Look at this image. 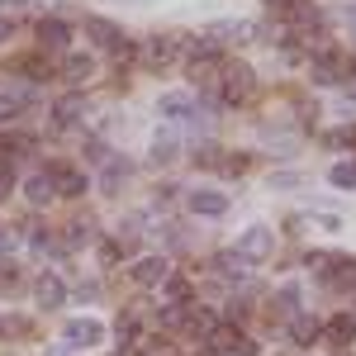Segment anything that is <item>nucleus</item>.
<instances>
[{
  "mask_svg": "<svg viewBox=\"0 0 356 356\" xmlns=\"http://www.w3.org/2000/svg\"><path fill=\"white\" fill-rule=\"evenodd\" d=\"M275 252V233L266 228V223H252L243 238H238V257H243L247 266H257V261H266Z\"/></svg>",
  "mask_w": 356,
  "mask_h": 356,
  "instance_id": "nucleus-1",
  "label": "nucleus"
},
{
  "mask_svg": "<svg viewBox=\"0 0 356 356\" xmlns=\"http://www.w3.org/2000/svg\"><path fill=\"white\" fill-rule=\"evenodd\" d=\"M62 337H67V352H90V347H100L105 323H100V318H72Z\"/></svg>",
  "mask_w": 356,
  "mask_h": 356,
  "instance_id": "nucleus-2",
  "label": "nucleus"
},
{
  "mask_svg": "<svg viewBox=\"0 0 356 356\" xmlns=\"http://www.w3.org/2000/svg\"><path fill=\"white\" fill-rule=\"evenodd\" d=\"M257 86V76H252V67L247 62H228L223 67V105H233V100H243L247 90Z\"/></svg>",
  "mask_w": 356,
  "mask_h": 356,
  "instance_id": "nucleus-3",
  "label": "nucleus"
},
{
  "mask_svg": "<svg viewBox=\"0 0 356 356\" xmlns=\"http://www.w3.org/2000/svg\"><path fill=\"white\" fill-rule=\"evenodd\" d=\"M33 300H38V309H62V304H67V285H62V275L43 271L38 280H33Z\"/></svg>",
  "mask_w": 356,
  "mask_h": 356,
  "instance_id": "nucleus-4",
  "label": "nucleus"
},
{
  "mask_svg": "<svg viewBox=\"0 0 356 356\" xmlns=\"http://www.w3.org/2000/svg\"><path fill=\"white\" fill-rule=\"evenodd\" d=\"M186 204H191V214H200V219H219V214H228V195H219V191H195Z\"/></svg>",
  "mask_w": 356,
  "mask_h": 356,
  "instance_id": "nucleus-5",
  "label": "nucleus"
},
{
  "mask_svg": "<svg viewBox=\"0 0 356 356\" xmlns=\"http://www.w3.org/2000/svg\"><path fill=\"white\" fill-rule=\"evenodd\" d=\"M166 275H171V261H166V257H138L134 261V280L138 285H162Z\"/></svg>",
  "mask_w": 356,
  "mask_h": 356,
  "instance_id": "nucleus-6",
  "label": "nucleus"
},
{
  "mask_svg": "<svg viewBox=\"0 0 356 356\" xmlns=\"http://www.w3.org/2000/svg\"><path fill=\"white\" fill-rule=\"evenodd\" d=\"M290 24L300 29L304 38H318V29H323V15H318L309 0H295V5H290Z\"/></svg>",
  "mask_w": 356,
  "mask_h": 356,
  "instance_id": "nucleus-7",
  "label": "nucleus"
},
{
  "mask_svg": "<svg viewBox=\"0 0 356 356\" xmlns=\"http://www.w3.org/2000/svg\"><path fill=\"white\" fill-rule=\"evenodd\" d=\"M48 176H53L57 195H67V200H76V195H86V176L81 171H72V166H48Z\"/></svg>",
  "mask_w": 356,
  "mask_h": 356,
  "instance_id": "nucleus-8",
  "label": "nucleus"
},
{
  "mask_svg": "<svg viewBox=\"0 0 356 356\" xmlns=\"http://www.w3.org/2000/svg\"><path fill=\"white\" fill-rule=\"evenodd\" d=\"M86 33H90V43H95V48H110V53L124 48V38H119V29H114L110 19H86Z\"/></svg>",
  "mask_w": 356,
  "mask_h": 356,
  "instance_id": "nucleus-9",
  "label": "nucleus"
},
{
  "mask_svg": "<svg viewBox=\"0 0 356 356\" xmlns=\"http://www.w3.org/2000/svg\"><path fill=\"white\" fill-rule=\"evenodd\" d=\"M176 48H181V38H152V43L143 48V57H147V67H152V72H162L166 62L176 57Z\"/></svg>",
  "mask_w": 356,
  "mask_h": 356,
  "instance_id": "nucleus-10",
  "label": "nucleus"
},
{
  "mask_svg": "<svg viewBox=\"0 0 356 356\" xmlns=\"http://www.w3.org/2000/svg\"><path fill=\"white\" fill-rule=\"evenodd\" d=\"M318 332H323L328 342H337V347H347V342L356 337V318H352V314H337V318H328Z\"/></svg>",
  "mask_w": 356,
  "mask_h": 356,
  "instance_id": "nucleus-11",
  "label": "nucleus"
},
{
  "mask_svg": "<svg viewBox=\"0 0 356 356\" xmlns=\"http://www.w3.org/2000/svg\"><path fill=\"white\" fill-rule=\"evenodd\" d=\"M318 328H323L318 318L295 314V323H290V342H295V347H314V342H318Z\"/></svg>",
  "mask_w": 356,
  "mask_h": 356,
  "instance_id": "nucleus-12",
  "label": "nucleus"
},
{
  "mask_svg": "<svg viewBox=\"0 0 356 356\" xmlns=\"http://www.w3.org/2000/svg\"><path fill=\"white\" fill-rule=\"evenodd\" d=\"M67 38H72V29L62 24V19H43L38 24V43L43 48H67Z\"/></svg>",
  "mask_w": 356,
  "mask_h": 356,
  "instance_id": "nucleus-13",
  "label": "nucleus"
},
{
  "mask_svg": "<svg viewBox=\"0 0 356 356\" xmlns=\"http://www.w3.org/2000/svg\"><path fill=\"white\" fill-rule=\"evenodd\" d=\"M157 110H162L166 119H191L195 100H191V95H181V90H171V95H162V105H157Z\"/></svg>",
  "mask_w": 356,
  "mask_h": 356,
  "instance_id": "nucleus-14",
  "label": "nucleus"
},
{
  "mask_svg": "<svg viewBox=\"0 0 356 356\" xmlns=\"http://www.w3.org/2000/svg\"><path fill=\"white\" fill-rule=\"evenodd\" d=\"M24 195H29V204H48L53 200V176L48 171H38V176H29V186H24Z\"/></svg>",
  "mask_w": 356,
  "mask_h": 356,
  "instance_id": "nucleus-15",
  "label": "nucleus"
},
{
  "mask_svg": "<svg viewBox=\"0 0 356 356\" xmlns=\"http://www.w3.org/2000/svg\"><path fill=\"white\" fill-rule=\"evenodd\" d=\"M86 119V100H76V95H67V100H62V105H57V129H72V124H81Z\"/></svg>",
  "mask_w": 356,
  "mask_h": 356,
  "instance_id": "nucleus-16",
  "label": "nucleus"
},
{
  "mask_svg": "<svg viewBox=\"0 0 356 356\" xmlns=\"http://www.w3.org/2000/svg\"><path fill=\"white\" fill-rule=\"evenodd\" d=\"M129 171H134L129 157H110V162H105V191H119V186L129 181Z\"/></svg>",
  "mask_w": 356,
  "mask_h": 356,
  "instance_id": "nucleus-17",
  "label": "nucleus"
},
{
  "mask_svg": "<svg viewBox=\"0 0 356 356\" xmlns=\"http://www.w3.org/2000/svg\"><path fill=\"white\" fill-rule=\"evenodd\" d=\"M67 243L81 247V243H95V219L86 214V219H72V228H67Z\"/></svg>",
  "mask_w": 356,
  "mask_h": 356,
  "instance_id": "nucleus-18",
  "label": "nucleus"
},
{
  "mask_svg": "<svg viewBox=\"0 0 356 356\" xmlns=\"http://www.w3.org/2000/svg\"><path fill=\"white\" fill-rule=\"evenodd\" d=\"M271 314H280V318H295L300 314V290H280L271 300Z\"/></svg>",
  "mask_w": 356,
  "mask_h": 356,
  "instance_id": "nucleus-19",
  "label": "nucleus"
},
{
  "mask_svg": "<svg viewBox=\"0 0 356 356\" xmlns=\"http://www.w3.org/2000/svg\"><path fill=\"white\" fill-rule=\"evenodd\" d=\"M328 181L337 186V191H356V162H337L328 171Z\"/></svg>",
  "mask_w": 356,
  "mask_h": 356,
  "instance_id": "nucleus-20",
  "label": "nucleus"
},
{
  "mask_svg": "<svg viewBox=\"0 0 356 356\" xmlns=\"http://www.w3.org/2000/svg\"><path fill=\"white\" fill-rule=\"evenodd\" d=\"M162 295H166L171 304H186V300H191V280H181V275H166V280H162Z\"/></svg>",
  "mask_w": 356,
  "mask_h": 356,
  "instance_id": "nucleus-21",
  "label": "nucleus"
},
{
  "mask_svg": "<svg viewBox=\"0 0 356 356\" xmlns=\"http://www.w3.org/2000/svg\"><path fill=\"white\" fill-rule=\"evenodd\" d=\"M176 147H181L176 134H157V138H152V162H171V157H176Z\"/></svg>",
  "mask_w": 356,
  "mask_h": 356,
  "instance_id": "nucleus-22",
  "label": "nucleus"
},
{
  "mask_svg": "<svg viewBox=\"0 0 356 356\" xmlns=\"http://www.w3.org/2000/svg\"><path fill=\"white\" fill-rule=\"evenodd\" d=\"M238 337H243L238 328H214V332H209V352H233Z\"/></svg>",
  "mask_w": 356,
  "mask_h": 356,
  "instance_id": "nucleus-23",
  "label": "nucleus"
},
{
  "mask_svg": "<svg viewBox=\"0 0 356 356\" xmlns=\"http://www.w3.org/2000/svg\"><path fill=\"white\" fill-rule=\"evenodd\" d=\"M90 72H95V62H90V57H81V53L67 57V76H72V81H86Z\"/></svg>",
  "mask_w": 356,
  "mask_h": 356,
  "instance_id": "nucleus-24",
  "label": "nucleus"
},
{
  "mask_svg": "<svg viewBox=\"0 0 356 356\" xmlns=\"http://www.w3.org/2000/svg\"><path fill=\"white\" fill-rule=\"evenodd\" d=\"M328 147H356V124H342L328 134Z\"/></svg>",
  "mask_w": 356,
  "mask_h": 356,
  "instance_id": "nucleus-25",
  "label": "nucleus"
},
{
  "mask_svg": "<svg viewBox=\"0 0 356 356\" xmlns=\"http://www.w3.org/2000/svg\"><path fill=\"white\" fill-rule=\"evenodd\" d=\"M195 162L200 166H223V152L214 147V143H200V147H195Z\"/></svg>",
  "mask_w": 356,
  "mask_h": 356,
  "instance_id": "nucleus-26",
  "label": "nucleus"
},
{
  "mask_svg": "<svg viewBox=\"0 0 356 356\" xmlns=\"http://www.w3.org/2000/svg\"><path fill=\"white\" fill-rule=\"evenodd\" d=\"M19 72H24L29 81H43V76H48V67H43V57H24V62H19Z\"/></svg>",
  "mask_w": 356,
  "mask_h": 356,
  "instance_id": "nucleus-27",
  "label": "nucleus"
},
{
  "mask_svg": "<svg viewBox=\"0 0 356 356\" xmlns=\"http://www.w3.org/2000/svg\"><path fill=\"white\" fill-rule=\"evenodd\" d=\"M271 186H275V191H300L304 181L295 176V171H275V176H271Z\"/></svg>",
  "mask_w": 356,
  "mask_h": 356,
  "instance_id": "nucleus-28",
  "label": "nucleus"
},
{
  "mask_svg": "<svg viewBox=\"0 0 356 356\" xmlns=\"http://www.w3.org/2000/svg\"><path fill=\"white\" fill-rule=\"evenodd\" d=\"M81 152H86V157H90V162H110V147H105L100 138H90V143H86Z\"/></svg>",
  "mask_w": 356,
  "mask_h": 356,
  "instance_id": "nucleus-29",
  "label": "nucleus"
},
{
  "mask_svg": "<svg viewBox=\"0 0 356 356\" xmlns=\"http://www.w3.org/2000/svg\"><path fill=\"white\" fill-rule=\"evenodd\" d=\"M162 323H166V328H181V323H186V304H166Z\"/></svg>",
  "mask_w": 356,
  "mask_h": 356,
  "instance_id": "nucleus-30",
  "label": "nucleus"
},
{
  "mask_svg": "<svg viewBox=\"0 0 356 356\" xmlns=\"http://www.w3.org/2000/svg\"><path fill=\"white\" fill-rule=\"evenodd\" d=\"M233 352H238V356H257V342H252V337H238V347H233Z\"/></svg>",
  "mask_w": 356,
  "mask_h": 356,
  "instance_id": "nucleus-31",
  "label": "nucleus"
},
{
  "mask_svg": "<svg viewBox=\"0 0 356 356\" xmlns=\"http://www.w3.org/2000/svg\"><path fill=\"white\" fill-rule=\"evenodd\" d=\"M290 5L295 0H266V10H275V15H290Z\"/></svg>",
  "mask_w": 356,
  "mask_h": 356,
  "instance_id": "nucleus-32",
  "label": "nucleus"
},
{
  "mask_svg": "<svg viewBox=\"0 0 356 356\" xmlns=\"http://www.w3.org/2000/svg\"><path fill=\"white\" fill-rule=\"evenodd\" d=\"M15 275H19V271H15L10 261H0V280H15Z\"/></svg>",
  "mask_w": 356,
  "mask_h": 356,
  "instance_id": "nucleus-33",
  "label": "nucleus"
},
{
  "mask_svg": "<svg viewBox=\"0 0 356 356\" xmlns=\"http://www.w3.org/2000/svg\"><path fill=\"white\" fill-rule=\"evenodd\" d=\"M10 195V171H0V200Z\"/></svg>",
  "mask_w": 356,
  "mask_h": 356,
  "instance_id": "nucleus-34",
  "label": "nucleus"
},
{
  "mask_svg": "<svg viewBox=\"0 0 356 356\" xmlns=\"http://www.w3.org/2000/svg\"><path fill=\"white\" fill-rule=\"evenodd\" d=\"M10 33H15V29H10V19H0V43H5Z\"/></svg>",
  "mask_w": 356,
  "mask_h": 356,
  "instance_id": "nucleus-35",
  "label": "nucleus"
},
{
  "mask_svg": "<svg viewBox=\"0 0 356 356\" xmlns=\"http://www.w3.org/2000/svg\"><path fill=\"white\" fill-rule=\"evenodd\" d=\"M114 356H134V342H119V352Z\"/></svg>",
  "mask_w": 356,
  "mask_h": 356,
  "instance_id": "nucleus-36",
  "label": "nucleus"
},
{
  "mask_svg": "<svg viewBox=\"0 0 356 356\" xmlns=\"http://www.w3.org/2000/svg\"><path fill=\"white\" fill-rule=\"evenodd\" d=\"M347 100H356V86H347Z\"/></svg>",
  "mask_w": 356,
  "mask_h": 356,
  "instance_id": "nucleus-37",
  "label": "nucleus"
},
{
  "mask_svg": "<svg viewBox=\"0 0 356 356\" xmlns=\"http://www.w3.org/2000/svg\"><path fill=\"white\" fill-rule=\"evenodd\" d=\"M0 5H24V0H0Z\"/></svg>",
  "mask_w": 356,
  "mask_h": 356,
  "instance_id": "nucleus-38",
  "label": "nucleus"
}]
</instances>
